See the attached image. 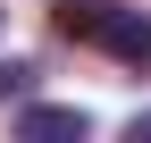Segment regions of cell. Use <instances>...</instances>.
Instances as JSON below:
<instances>
[{"label": "cell", "instance_id": "6da1fadb", "mask_svg": "<svg viewBox=\"0 0 151 143\" xmlns=\"http://www.w3.org/2000/svg\"><path fill=\"white\" fill-rule=\"evenodd\" d=\"M50 25H59L67 42H92V51H109V59H126V67H151V17L143 9H118V0H59Z\"/></svg>", "mask_w": 151, "mask_h": 143}, {"label": "cell", "instance_id": "7a4b0ae2", "mask_svg": "<svg viewBox=\"0 0 151 143\" xmlns=\"http://www.w3.org/2000/svg\"><path fill=\"white\" fill-rule=\"evenodd\" d=\"M84 126L92 118L67 110V101H25V110H17V135L25 143H84Z\"/></svg>", "mask_w": 151, "mask_h": 143}, {"label": "cell", "instance_id": "3957f363", "mask_svg": "<svg viewBox=\"0 0 151 143\" xmlns=\"http://www.w3.org/2000/svg\"><path fill=\"white\" fill-rule=\"evenodd\" d=\"M0 101H34V67H17V59H0Z\"/></svg>", "mask_w": 151, "mask_h": 143}, {"label": "cell", "instance_id": "277c9868", "mask_svg": "<svg viewBox=\"0 0 151 143\" xmlns=\"http://www.w3.org/2000/svg\"><path fill=\"white\" fill-rule=\"evenodd\" d=\"M134 135H151V110H143V118H134Z\"/></svg>", "mask_w": 151, "mask_h": 143}]
</instances>
